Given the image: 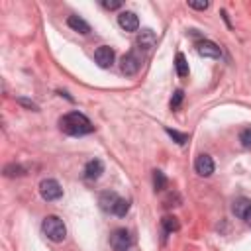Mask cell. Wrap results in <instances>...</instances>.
I'll list each match as a JSON object with an SVG mask.
<instances>
[{"label":"cell","mask_w":251,"mask_h":251,"mask_svg":"<svg viewBox=\"0 0 251 251\" xmlns=\"http://www.w3.org/2000/svg\"><path fill=\"white\" fill-rule=\"evenodd\" d=\"M59 127L67 135H86V133L94 131L92 122L84 114H80V112H69V114H65L59 120Z\"/></svg>","instance_id":"obj_1"},{"label":"cell","mask_w":251,"mask_h":251,"mask_svg":"<svg viewBox=\"0 0 251 251\" xmlns=\"http://www.w3.org/2000/svg\"><path fill=\"white\" fill-rule=\"evenodd\" d=\"M41 229L47 235V239H51L53 243H61L67 237V227H65L63 220L57 216H47L41 224Z\"/></svg>","instance_id":"obj_2"},{"label":"cell","mask_w":251,"mask_h":251,"mask_svg":"<svg viewBox=\"0 0 251 251\" xmlns=\"http://www.w3.org/2000/svg\"><path fill=\"white\" fill-rule=\"evenodd\" d=\"M39 194L43 200L53 202V200H59L63 196V188L55 178H43L39 182Z\"/></svg>","instance_id":"obj_3"},{"label":"cell","mask_w":251,"mask_h":251,"mask_svg":"<svg viewBox=\"0 0 251 251\" xmlns=\"http://www.w3.org/2000/svg\"><path fill=\"white\" fill-rule=\"evenodd\" d=\"M131 243H133V239H131V235H129V231L126 227H118L110 235V245L116 251H127Z\"/></svg>","instance_id":"obj_4"},{"label":"cell","mask_w":251,"mask_h":251,"mask_svg":"<svg viewBox=\"0 0 251 251\" xmlns=\"http://www.w3.org/2000/svg\"><path fill=\"white\" fill-rule=\"evenodd\" d=\"M139 67H141V59H139L133 51H129V53H126V55L122 57L120 69H122V73H124V75L131 76V75H135V73L139 71Z\"/></svg>","instance_id":"obj_5"},{"label":"cell","mask_w":251,"mask_h":251,"mask_svg":"<svg viewBox=\"0 0 251 251\" xmlns=\"http://www.w3.org/2000/svg\"><path fill=\"white\" fill-rule=\"evenodd\" d=\"M114 57H116V53H114V49H112L110 45H100V47L94 51V61H96L98 67H102V69L112 67Z\"/></svg>","instance_id":"obj_6"},{"label":"cell","mask_w":251,"mask_h":251,"mask_svg":"<svg viewBox=\"0 0 251 251\" xmlns=\"http://www.w3.org/2000/svg\"><path fill=\"white\" fill-rule=\"evenodd\" d=\"M196 51H198V55H202V57H212V59H218V57L222 55L220 45L214 43V41H210V39L198 41V43H196Z\"/></svg>","instance_id":"obj_7"},{"label":"cell","mask_w":251,"mask_h":251,"mask_svg":"<svg viewBox=\"0 0 251 251\" xmlns=\"http://www.w3.org/2000/svg\"><path fill=\"white\" fill-rule=\"evenodd\" d=\"M194 169H196V173L200 176H210L214 173V161H212V157L206 155V153L198 155L196 161H194Z\"/></svg>","instance_id":"obj_8"},{"label":"cell","mask_w":251,"mask_h":251,"mask_svg":"<svg viewBox=\"0 0 251 251\" xmlns=\"http://www.w3.org/2000/svg\"><path fill=\"white\" fill-rule=\"evenodd\" d=\"M118 24H120V27L122 29H126V31H137V27H139V18L133 14V12H120V16H118Z\"/></svg>","instance_id":"obj_9"},{"label":"cell","mask_w":251,"mask_h":251,"mask_svg":"<svg viewBox=\"0 0 251 251\" xmlns=\"http://www.w3.org/2000/svg\"><path fill=\"white\" fill-rule=\"evenodd\" d=\"M135 43H137V47L141 51L149 53L155 47V43H157V35L153 33V29H141V33L137 35V41Z\"/></svg>","instance_id":"obj_10"},{"label":"cell","mask_w":251,"mask_h":251,"mask_svg":"<svg viewBox=\"0 0 251 251\" xmlns=\"http://www.w3.org/2000/svg\"><path fill=\"white\" fill-rule=\"evenodd\" d=\"M102 173H104V163H102L100 159H90V161L86 163V167H84V176H86L88 180L100 178Z\"/></svg>","instance_id":"obj_11"},{"label":"cell","mask_w":251,"mask_h":251,"mask_svg":"<svg viewBox=\"0 0 251 251\" xmlns=\"http://www.w3.org/2000/svg\"><path fill=\"white\" fill-rule=\"evenodd\" d=\"M249 210H251V200H249V198H237V200H233V204H231V212H233L235 218L245 220V216L249 214Z\"/></svg>","instance_id":"obj_12"},{"label":"cell","mask_w":251,"mask_h":251,"mask_svg":"<svg viewBox=\"0 0 251 251\" xmlns=\"http://www.w3.org/2000/svg\"><path fill=\"white\" fill-rule=\"evenodd\" d=\"M67 25H69L73 31H78V33H82V35L90 33V25H88L82 18H78V16H69V18H67Z\"/></svg>","instance_id":"obj_13"},{"label":"cell","mask_w":251,"mask_h":251,"mask_svg":"<svg viewBox=\"0 0 251 251\" xmlns=\"http://www.w3.org/2000/svg\"><path fill=\"white\" fill-rule=\"evenodd\" d=\"M120 196L116 194V192H110V190H106V192H102L100 194V198H98V204H100V208L102 210H106V212H112V208H114V204H116V200H118Z\"/></svg>","instance_id":"obj_14"},{"label":"cell","mask_w":251,"mask_h":251,"mask_svg":"<svg viewBox=\"0 0 251 251\" xmlns=\"http://www.w3.org/2000/svg\"><path fill=\"white\" fill-rule=\"evenodd\" d=\"M175 69H176V75L180 78L188 76V63H186V59H184L182 53H176V57H175Z\"/></svg>","instance_id":"obj_15"},{"label":"cell","mask_w":251,"mask_h":251,"mask_svg":"<svg viewBox=\"0 0 251 251\" xmlns=\"http://www.w3.org/2000/svg\"><path fill=\"white\" fill-rule=\"evenodd\" d=\"M153 188H155L157 192H161V190L167 188V176H165V173L159 171V169L153 171Z\"/></svg>","instance_id":"obj_16"},{"label":"cell","mask_w":251,"mask_h":251,"mask_svg":"<svg viewBox=\"0 0 251 251\" xmlns=\"http://www.w3.org/2000/svg\"><path fill=\"white\" fill-rule=\"evenodd\" d=\"M127 212H129V200H126V198H118L116 204H114V208H112V214H116L118 218H124Z\"/></svg>","instance_id":"obj_17"},{"label":"cell","mask_w":251,"mask_h":251,"mask_svg":"<svg viewBox=\"0 0 251 251\" xmlns=\"http://www.w3.org/2000/svg\"><path fill=\"white\" fill-rule=\"evenodd\" d=\"M25 175V169L22 165H16V163H10L4 167V176L8 178H14V176H24Z\"/></svg>","instance_id":"obj_18"},{"label":"cell","mask_w":251,"mask_h":251,"mask_svg":"<svg viewBox=\"0 0 251 251\" xmlns=\"http://www.w3.org/2000/svg\"><path fill=\"white\" fill-rule=\"evenodd\" d=\"M161 224H163L165 231H169V233H173V231H178V229H180V224H178V220H176L175 216H165V218L161 220Z\"/></svg>","instance_id":"obj_19"},{"label":"cell","mask_w":251,"mask_h":251,"mask_svg":"<svg viewBox=\"0 0 251 251\" xmlns=\"http://www.w3.org/2000/svg\"><path fill=\"white\" fill-rule=\"evenodd\" d=\"M165 131H167V133H169V135H171V137H173V139H175L178 145H184V143L188 141V133H180V131H176V129H171V127H167Z\"/></svg>","instance_id":"obj_20"},{"label":"cell","mask_w":251,"mask_h":251,"mask_svg":"<svg viewBox=\"0 0 251 251\" xmlns=\"http://www.w3.org/2000/svg\"><path fill=\"white\" fill-rule=\"evenodd\" d=\"M182 98H184V92H182L180 88H178V90H175V94H173V98H171V110H176V108L180 106Z\"/></svg>","instance_id":"obj_21"},{"label":"cell","mask_w":251,"mask_h":251,"mask_svg":"<svg viewBox=\"0 0 251 251\" xmlns=\"http://www.w3.org/2000/svg\"><path fill=\"white\" fill-rule=\"evenodd\" d=\"M239 141H241L243 147H251V127H247L239 133Z\"/></svg>","instance_id":"obj_22"},{"label":"cell","mask_w":251,"mask_h":251,"mask_svg":"<svg viewBox=\"0 0 251 251\" xmlns=\"http://www.w3.org/2000/svg\"><path fill=\"white\" fill-rule=\"evenodd\" d=\"M188 6L194 8V10H206L210 6V2H206V0H188Z\"/></svg>","instance_id":"obj_23"},{"label":"cell","mask_w":251,"mask_h":251,"mask_svg":"<svg viewBox=\"0 0 251 251\" xmlns=\"http://www.w3.org/2000/svg\"><path fill=\"white\" fill-rule=\"evenodd\" d=\"M16 102H18V104H22V106H25L27 110H33V112H37V110H39V106H37L35 102L27 100V98H16Z\"/></svg>","instance_id":"obj_24"},{"label":"cell","mask_w":251,"mask_h":251,"mask_svg":"<svg viewBox=\"0 0 251 251\" xmlns=\"http://www.w3.org/2000/svg\"><path fill=\"white\" fill-rule=\"evenodd\" d=\"M102 6H104V8H108V10H118V8H122V2H120V0H114V2L104 0V2H102Z\"/></svg>","instance_id":"obj_25"},{"label":"cell","mask_w":251,"mask_h":251,"mask_svg":"<svg viewBox=\"0 0 251 251\" xmlns=\"http://www.w3.org/2000/svg\"><path fill=\"white\" fill-rule=\"evenodd\" d=\"M245 222H247V224H249V226H251V210H249V214H247V216H245Z\"/></svg>","instance_id":"obj_26"}]
</instances>
